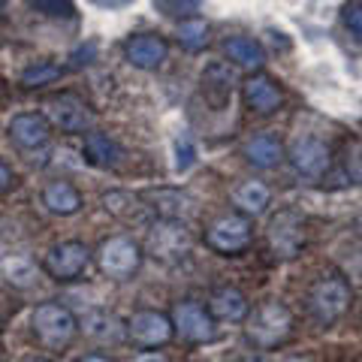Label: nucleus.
I'll return each mask as SVG.
<instances>
[{
  "label": "nucleus",
  "mask_w": 362,
  "mask_h": 362,
  "mask_svg": "<svg viewBox=\"0 0 362 362\" xmlns=\"http://www.w3.org/2000/svg\"><path fill=\"white\" fill-rule=\"evenodd\" d=\"M245 320H247L245 338L257 350H263V354L266 350H275L281 344H287L290 335H293V326H296L290 308L284 302H278V299L263 302L259 308H254V314H247Z\"/></svg>",
  "instance_id": "nucleus-1"
},
{
  "label": "nucleus",
  "mask_w": 362,
  "mask_h": 362,
  "mask_svg": "<svg viewBox=\"0 0 362 362\" xmlns=\"http://www.w3.org/2000/svg\"><path fill=\"white\" fill-rule=\"evenodd\" d=\"M350 302H354V290L338 272L317 278L314 287L308 290V314L320 326H335L350 311Z\"/></svg>",
  "instance_id": "nucleus-2"
},
{
  "label": "nucleus",
  "mask_w": 362,
  "mask_h": 362,
  "mask_svg": "<svg viewBox=\"0 0 362 362\" xmlns=\"http://www.w3.org/2000/svg\"><path fill=\"white\" fill-rule=\"evenodd\" d=\"M33 335L45 350H64L73 344V338L78 332V320L70 308H64L58 302H42L33 308L30 317Z\"/></svg>",
  "instance_id": "nucleus-3"
},
{
  "label": "nucleus",
  "mask_w": 362,
  "mask_h": 362,
  "mask_svg": "<svg viewBox=\"0 0 362 362\" xmlns=\"http://www.w3.org/2000/svg\"><path fill=\"white\" fill-rule=\"evenodd\" d=\"M308 233H305V218L296 209H281L278 214H272V221L266 226V245L269 254L275 259H296L305 251Z\"/></svg>",
  "instance_id": "nucleus-4"
},
{
  "label": "nucleus",
  "mask_w": 362,
  "mask_h": 362,
  "mask_svg": "<svg viewBox=\"0 0 362 362\" xmlns=\"http://www.w3.org/2000/svg\"><path fill=\"white\" fill-rule=\"evenodd\" d=\"M194 239H190V230L185 221H169V218H157L148 226V239H145V251L160 263H181L187 259Z\"/></svg>",
  "instance_id": "nucleus-5"
},
{
  "label": "nucleus",
  "mask_w": 362,
  "mask_h": 362,
  "mask_svg": "<svg viewBox=\"0 0 362 362\" xmlns=\"http://www.w3.org/2000/svg\"><path fill=\"white\" fill-rule=\"evenodd\" d=\"M42 118L61 133H88L94 127V112L76 94H54L42 103Z\"/></svg>",
  "instance_id": "nucleus-6"
},
{
  "label": "nucleus",
  "mask_w": 362,
  "mask_h": 362,
  "mask_svg": "<svg viewBox=\"0 0 362 362\" xmlns=\"http://www.w3.org/2000/svg\"><path fill=\"white\" fill-rule=\"evenodd\" d=\"M97 266L112 281H127L142 266V247L136 245L130 235H112V239L100 245Z\"/></svg>",
  "instance_id": "nucleus-7"
},
{
  "label": "nucleus",
  "mask_w": 362,
  "mask_h": 362,
  "mask_svg": "<svg viewBox=\"0 0 362 362\" xmlns=\"http://www.w3.org/2000/svg\"><path fill=\"white\" fill-rule=\"evenodd\" d=\"M251 239H254L251 221L242 218V214H221L206 230V245L223 257H239L242 251L251 247Z\"/></svg>",
  "instance_id": "nucleus-8"
},
{
  "label": "nucleus",
  "mask_w": 362,
  "mask_h": 362,
  "mask_svg": "<svg viewBox=\"0 0 362 362\" xmlns=\"http://www.w3.org/2000/svg\"><path fill=\"white\" fill-rule=\"evenodd\" d=\"M169 320H173V332H178L190 344H209L218 338V326H214L211 314L194 299L178 302Z\"/></svg>",
  "instance_id": "nucleus-9"
},
{
  "label": "nucleus",
  "mask_w": 362,
  "mask_h": 362,
  "mask_svg": "<svg viewBox=\"0 0 362 362\" xmlns=\"http://www.w3.org/2000/svg\"><path fill=\"white\" fill-rule=\"evenodd\" d=\"M90 266V251L85 242H61L54 245L42 259V269L49 272L54 281H76L85 275V269Z\"/></svg>",
  "instance_id": "nucleus-10"
},
{
  "label": "nucleus",
  "mask_w": 362,
  "mask_h": 362,
  "mask_svg": "<svg viewBox=\"0 0 362 362\" xmlns=\"http://www.w3.org/2000/svg\"><path fill=\"white\" fill-rule=\"evenodd\" d=\"M290 163L296 166L299 175H308V178H320L329 173V163H332V154H329V145H326L320 136H296L290 145Z\"/></svg>",
  "instance_id": "nucleus-11"
},
{
  "label": "nucleus",
  "mask_w": 362,
  "mask_h": 362,
  "mask_svg": "<svg viewBox=\"0 0 362 362\" xmlns=\"http://www.w3.org/2000/svg\"><path fill=\"white\" fill-rule=\"evenodd\" d=\"M124 335L130 338L133 344L139 347H163L166 341H173V320L160 311H136L127 326H124Z\"/></svg>",
  "instance_id": "nucleus-12"
},
{
  "label": "nucleus",
  "mask_w": 362,
  "mask_h": 362,
  "mask_svg": "<svg viewBox=\"0 0 362 362\" xmlns=\"http://www.w3.org/2000/svg\"><path fill=\"white\" fill-rule=\"evenodd\" d=\"M242 100H245L247 109L257 112V115H272V112H278L281 103H284V94H281L275 78L257 73L242 85Z\"/></svg>",
  "instance_id": "nucleus-13"
},
{
  "label": "nucleus",
  "mask_w": 362,
  "mask_h": 362,
  "mask_svg": "<svg viewBox=\"0 0 362 362\" xmlns=\"http://www.w3.org/2000/svg\"><path fill=\"white\" fill-rule=\"evenodd\" d=\"M49 136H52V127L37 112H21V115L9 121V139H13V145L21 151L42 148V145L49 142Z\"/></svg>",
  "instance_id": "nucleus-14"
},
{
  "label": "nucleus",
  "mask_w": 362,
  "mask_h": 362,
  "mask_svg": "<svg viewBox=\"0 0 362 362\" xmlns=\"http://www.w3.org/2000/svg\"><path fill=\"white\" fill-rule=\"evenodd\" d=\"M124 52H127V61L133 66H139V70H157L166 61L169 49L160 33H136V37L127 40Z\"/></svg>",
  "instance_id": "nucleus-15"
},
{
  "label": "nucleus",
  "mask_w": 362,
  "mask_h": 362,
  "mask_svg": "<svg viewBox=\"0 0 362 362\" xmlns=\"http://www.w3.org/2000/svg\"><path fill=\"white\" fill-rule=\"evenodd\" d=\"M209 314L211 320H226V323H239L251 314V302L242 290L235 287H218L209 296Z\"/></svg>",
  "instance_id": "nucleus-16"
},
{
  "label": "nucleus",
  "mask_w": 362,
  "mask_h": 362,
  "mask_svg": "<svg viewBox=\"0 0 362 362\" xmlns=\"http://www.w3.org/2000/svg\"><path fill=\"white\" fill-rule=\"evenodd\" d=\"M235 88V73L226 64H209L206 73H202V94L214 109H223L233 97Z\"/></svg>",
  "instance_id": "nucleus-17"
},
{
  "label": "nucleus",
  "mask_w": 362,
  "mask_h": 362,
  "mask_svg": "<svg viewBox=\"0 0 362 362\" xmlns=\"http://www.w3.org/2000/svg\"><path fill=\"white\" fill-rule=\"evenodd\" d=\"M230 199H233L235 211L251 221V218H259V214L266 211V206L272 202V190H269V185H263V181L251 178V181H242V185L233 190Z\"/></svg>",
  "instance_id": "nucleus-18"
},
{
  "label": "nucleus",
  "mask_w": 362,
  "mask_h": 362,
  "mask_svg": "<svg viewBox=\"0 0 362 362\" xmlns=\"http://www.w3.org/2000/svg\"><path fill=\"white\" fill-rule=\"evenodd\" d=\"M148 202L151 214H160V218H169V221H185L190 211H194V202L190 197H185L181 190H151V194L142 197Z\"/></svg>",
  "instance_id": "nucleus-19"
},
{
  "label": "nucleus",
  "mask_w": 362,
  "mask_h": 362,
  "mask_svg": "<svg viewBox=\"0 0 362 362\" xmlns=\"http://www.w3.org/2000/svg\"><path fill=\"white\" fill-rule=\"evenodd\" d=\"M0 278L18 290H28L37 281V263L25 251H9L0 257Z\"/></svg>",
  "instance_id": "nucleus-20"
},
{
  "label": "nucleus",
  "mask_w": 362,
  "mask_h": 362,
  "mask_svg": "<svg viewBox=\"0 0 362 362\" xmlns=\"http://www.w3.org/2000/svg\"><path fill=\"white\" fill-rule=\"evenodd\" d=\"M223 54L239 66V70H247V73H254V70H259V66L266 64L263 45H259L254 37H230V40H223Z\"/></svg>",
  "instance_id": "nucleus-21"
},
{
  "label": "nucleus",
  "mask_w": 362,
  "mask_h": 362,
  "mask_svg": "<svg viewBox=\"0 0 362 362\" xmlns=\"http://www.w3.org/2000/svg\"><path fill=\"white\" fill-rule=\"evenodd\" d=\"M245 157H247V163H254L257 169H272L284 157V145H281L275 133H257L245 142Z\"/></svg>",
  "instance_id": "nucleus-22"
},
{
  "label": "nucleus",
  "mask_w": 362,
  "mask_h": 362,
  "mask_svg": "<svg viewBox=\"0 0 362 362\" xmlns=\"http://www.w3.org/2000/svg\"><path fill=\"white\" fill-rule=\"evenodd\" d=\"M85 154H88V160L94 166H100V169L118 166V160L124 157L121 145L103 130H88L85 133Z\"/></svg>",
  "instance_id": "nucleus-23"
},
{
  "label": "nucleus",
  "mask_w": 362,
  "mask_h": 362,
  "mask_svg": "<svg viewBox=\"0 0 362 362\" xmlns=\"http://www.w3.org/2000/svg\"><path fill=\"white\" fill-rule=\"evenodd\" d=\"M42 206L49 209L52 214H61V218H66V214H76L78 209H82V197H78V190L70 185V181H49L42 190Z\"/></svg>",
  "instance_id": "nucleus-24"
},
{
  "label": "nucleus",
  "mask_w": 362,
  "mask_h": 362,
  "mask_svg": "<svg viewBox=\"0 0 362 362\" xmlns=\"http://www.w3.org/2000/svg\"><path fill=\"white\" fill-rule=\"evenodd\" d=\"M103 206H106L112 214H115V218L127 221V223H145V221H148V214H151V209L145 206V199H142V197L124 194V190L106 194V197H103Z\"/></svg>",
  "instance_id": "nucleus-25"
},
{
  "label": "nucleus",
  "mask_w": 362,
  "mask_h": 362,
  "mask_svg": "<svg viewBox=\"0 0 362 362\" xmlns=\"http://www.w3.org/2000/svg\"><path fill=\"white\" fill-rule=\"evenodd\" d=\"M82 329L90 338H100V341H121V338H124L121 323L109 311H88L82 317Z\"/></svg>",
  "instance_id": "nucleus-26"
},
{
  "label": "nucleus",
  "mask_w": 362,
  "mask_h": 362,
  "mask_svg": "<svg viewBox=\"0 0 362 362\" xmlns=\"http://www.w3.org/2000/svg\"><path fill=\"white\" fill-rule=\"evenodd\" d=\"M178 42L185 52H202L209 45V25L202 18H187L178 25Z\"/></svg>",
  "instance_id": "nucleus-27"
},
{
  "label": "nucleus",
  "mask_w": 362,
  "mask_h": 362,
  "mask_svg": "<svg viewBox=\"0 0 362 362\" xmlns=\"http://www.w3.org/2000/svg\"><path fill=\"white\" fill-rule=\"evenodd\" d=\"M54 78H61V66L52 64V61H37L21 73V85L25 88H42V85H52Z\"/></svg>",
  "instance_id": "nucleus-28"
},
{
  "label": "nucleus",
  "mask_w": 362,
  "mask_h": 362,
  "mask_svg": "<svg viewBox=\"0 0 362 362\" xmlns=\"http://www.w3.org/2000/svg\"><path fill=\"white\" fill-rule=\"evenodd\" d=\"M157 13H163L169 18H197L202 0H154Z\"/></svg>",
  "instance_id": "nucleus-29"
},
{
  "label": "nucleus",
  "mask_w": 362,
  "mask_h": 362,
  "mask_svg": "<svg viewBox=\"0 0 362 362\" xmlns=\"http://www.w3.org/2000/svg\"><path fill=\"white\" fill-rule=\"evenodd\" d=\"M30 6L49 18H73L76 16L73 0H30Z\"/></svg>",
  "instance_id": "nucleus-30"
},
{
  "label": "nucleus",
  "mask_w": 362,
  "mask_h": 362,
  "mask_svg": "<svg viewBox=\"0 0 362 362\" xmlns=\"http://www.w3.org/2000/svg\"><path fill=\"white\" fill-rule=\"evenodd\" d=\"M341 18H344L347 30H350V33H354V37L359 40V33H362V0H347Z\"/></svg>",
  "instance_id": "nucleus-31"
},
{
  "label": "nucleus",
  "mask_w": 362,
  "mask_h": 362,
  "mask_svg": "<svg viewBox=\"0 0 362 362\" xmlns=\"http://www.w3.org/2000/svg\"><path fill=\"white\" fill-rule=\"evenodd\" d=\"M175 151H178V169H187L190 163H194V145H190L187 139H178Z\"/></svg>",
  "instance_id": "nucleus-32"
},
{
  "label": "nucleus",
  "mask_w": 362,
  "mask_h": 362,
  "mask_svg": "<svg viewBox=\"0 0 362 362\" xmlns=\"http://www.w3.org/2000/svg\"><path fill=\"white\" fill-rule=\"evenodd\" d=\"M13 185H16V173H13V169H9L4 160H0V194H6V190L13 187Z\"/></svg>",
  "instance_id": "nucleus-33"
},
{
  "label": "nucleus",
  "mask_w": 362,
  "mask_h": 362,
  "mask_svg": "<svg viewBox=\"0 0 362 362\" xmlns=\"http://www.w3.org/2000/svg\"><path fill=\"white\" fill-rule=\"evenodd\" d=\"M94 52H97V45H94V42H88V49H78V52L73 54V66H85V64H90L88 58H94Z\"/></svg>",
  "instance_id": "nucleus-34"
},
{
  "label": "nucleus",
  "mask_w": 362,
  "mask_h": 362,
  "mask_svg": "<svg viewBox=\"0 0 362 362\" xmlns=\"http://www.w3.org/2000/svg\"><path fill=\"white\" fill-rule=\"evenodd\" d=\"M133 362H173L169 356H163V354H139Z\"/></svg>",
  "instance_id": "nucleus-35"
},
{
  "label": "nucleus",
  "mask_w": 362,
  "mask_h": 362,
  "mask_svg": "<svg viewBox=\"0 0 362 362\" xmlns=\"http://www.w3.org/2000/svg\"><path fill=\"white\" fill-rule=\"evenodd\" d=\"M76 362H115V359H109L103 354H88V356H78Z\"/></svg>",
  "instance_id": "nucleus-36"
},
{
  "label": "nucleus",
  "mask_w": 362,
  "mask_h": 362,
  "mask_svg": "<svg viewBox=\"0 0 362 362\" xmlns=\"http://www.w3.org/2000/svg\"><path fill=\"white\" fill-rule=\"evenodd\" d=\"M235 362H275V359L266 356V354H251V356H242V359H235Z\"/></svg>",
  "instance_id": "nucleus-37"
},
{
  "label": "nucleus",
  "mask_w": 362,
  "mask_h": 362,
  "mask_svg": "<svg viewBox=\"0 0 362 362\" xmlns=\"http://www.w3.org/2000/svg\"><path fill=\"white\" fill-rule=\"evenodd\" d=\"M94 4H100V6H124V4H130V0H94Z\"/></svg>",
  "instance_id": "nucleus-38"
},
{
  "label": "nucleus",
  "mask_w": 362,
  "mask_h": 362,
  "mask_svg": "<svg viewBox=\"0 0 362 362\" xmlns=\"http://www.w3.org/2000/svg\"><path fill=\"white\" fill-rule=\"evenodd\" d=\"M33 362H54V359H49V356H40V359H33Z\"/></svg>",
  "instance_id": "nucleus-39"
},
{
  "label": "nucleus",
  "mask_w": 362,
  "mask_h": 362,
  "mask_svg": "<svg viewBox=\"0 0 362 362\" xmlns=\"http://www.w3.org/2000/svg\"><path fill=\"white\" fill-rule=\"evenodd\" d=\"M0 13H4V4H0Z\"/></svg>",
  "instance_id": "nucleus-40"
}]
</instances>
